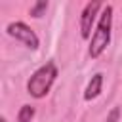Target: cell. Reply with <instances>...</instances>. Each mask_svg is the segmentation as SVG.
Wrapping results in <instances>:
<instances>
[{"mask_svg": "<svg viewBox=\"0 0 122 122\" xmlns=\"http://www.w3.org/2000/svg\"><path fill=\"white\" fill-rule=\"evenodd\" d=\"M8 34L10 36H13L15 40H19V42H23L29 50H38V46H40V40H38V36H36V32L29 27V25H25L23 21H15V23H10L8 25Z\"/></svg>", "mask_w": 122, "mask_h": 122, "instance_id": "3", "label": "cell"}, {"mask_svg": "<svg viewBox=\"0 0 122 122\" xmlns=\"http://www.w3.org/2000/svg\"><path fill=\"white\" fill-rule=\"evenodd\" d=\"M0 122H6V118H2V120H0Z\"/></svg>", "mask_w": 122, "mask_h": 122, "instance_id": "9", "label": "cell"}, {"mask_svg": "<svg viewBox=\"0 0 122 122\" xmlns=\"http://www.w3.org/2000/svg\"><path fill=\"white\" fill-rule=\"evenodd\" d=\"M46 8H48V2H34L30 6V15L32 17H42L44 11H46Z\"/></svg>", "mask_w": 122, "mask_h": 122, "instance_id": "7", "label": "cell"}, {"mask_svg": "<svg viewBox=\"0 0 122 122\" xmlns=\"http://www.w3.org/2000/svg\"><path fill=\"white\" fill-rule=\"evenodd\" d=\"M55 78H57V67H55L53 61H48L46 65H42L40 69H36L32 72V76L27 82V92L32 97L42 99L50 92V88L55 82Z\"/></svg>", "mask_w": 122, "mask_h": 122, "instance_id": "2", "label": "cell"}, {"mask_svg": "<svg viewBox=\"0 0 122 122\" xmlns=\"http://www.w3.org/2000/svg\"><path fill=\"white\" fill-rule=\"evenodd\" d=\"M105 8L101 2H88L86 8L82 10V15H80V36L84 40H88L92 36V25L99 13V10Z\"/></svg>", "mask_w": 122, "mask_h": 122, "instance_id": "4", "label": "cell"}, {"mask_svg": "<svg viewBox=\"0 0 122 122\" xmlns=\"http://www.w3.org/2000/svg\"><path fill=\"white\" fill-rule=\"evenodd\" d=\"M34 118V107L32 105H23L17 112V122H30Z\"/></svg>", "mask_w": 122, "mask_h": 122, "instance_id": "6", "label": "cell"}, {"mask_svg": "<svg viewBox=\"0 0 122 122\" xmlns=\"http://www.w3.org/2000/svg\"><path fill=\"white\" fill-rule=\"evenodd\" d=\"M111 27H112V6H105L101 15H99V21H97V29L95 32L92 34V40H90V57H99L105 48L109 46L111 42Z\"/></svg>", "mask_w": 122, "mask_h": 122, "instance_id": "1", "label": "cell"}, {"mask_svg": "<svg viewBox=\"0 0 122 122\" xmlns=\"http://www.w3.org/2000/svg\"><path fill=\"white\" fill-rule=\"evenodd\" d=\"M101 88H103V74L97 72V74L92 76V80H90V84H88V88H86V92H84V99H86V101L95 99V97L101 93Z\"/></svg>", "mask_w": 122, "mask_h": 122, "instance_id": "5", "label": "cell"}, {"mask_svg": "<svg viewBox=\"0 0 122 122\" xmlns=\"http://www.w3.org/2000/svg\"><path fill=\"white\" fill-rule=\"evenodd\" d=\"M118 114H120V111H118V109L114 107V109H112V112L109 114V118H107V122H116V118H118Z\"/></svg>", "mask_w": 122, "mask_h": 122, "instance_id": "8", "label": "cell"}]
</instances>
